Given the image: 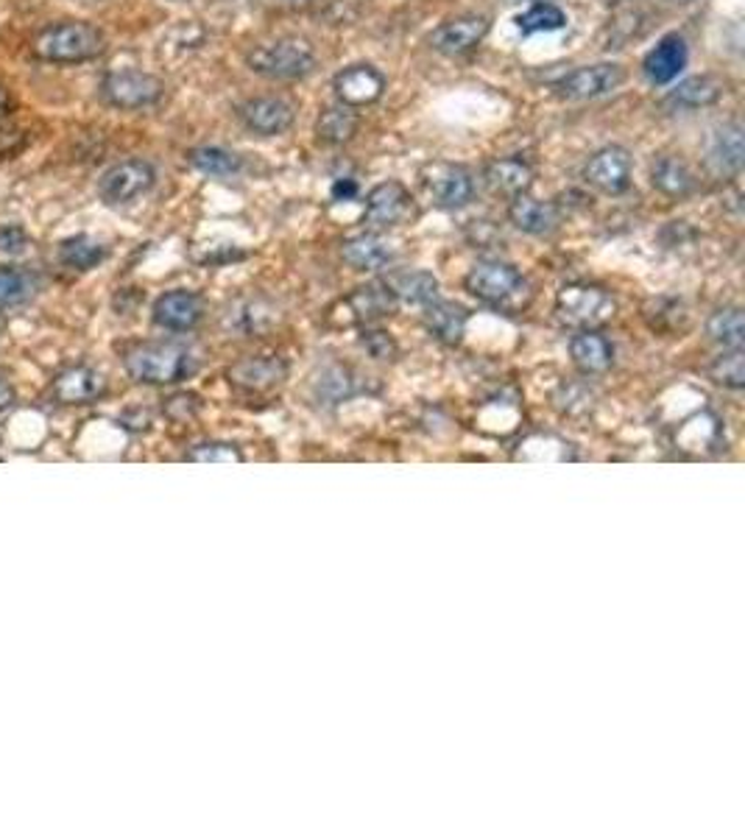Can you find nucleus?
<instances>
[{
    "mask_svg": "<svg viewBox=\"0 0 745 837\" xmlns=\"http://www.w3.org/2000/svg\"><path fill=\"white\" fill-rule=\"evenodd\" d=\"M123 369L134 383L177 385L199 372V357L179 341H143L123 355Z\"/></svg>",
    "mask_w": 745,
    "mask_h": 837,
    "instance_id": "obj_1",
    "label": "nucleus"
},
{
    "mask_svg": "<svg viewBox=\"0 0 745 837\" xmlns=\"http://www.w3.org/2000/svg\"><path fill=\"white\" fill-rule=\"evenodd\" d=\"M464 288L477 299L497 310L520 307L531 296V285L522 276L516 265L503 263V260H481L466 274Z\"/></svg>",
    "mask_w": 745,
    "mask_h": 837,
    "instance_id": "obj_2",
    "label": "nucleus"
},
{
    "mask_svg": "<svg viewBox=\"0 0 745 837\" xmlns=\"http://www.w3.org/2000/svg\"><path fill=\"white\" fill-rule=\"evenodd\" d=\"M103 48H107V40L101 31L90 23H79V20L51 26L34 40L37 57L59 64L90 62V59L101 57Z\"/></svg>",
    "mask_w": 745,
    "mask_h": 837,
    "instance_id": "obj_3",
    "label": "nucleus"
},
{
    "mask_svg": "<svg viewBox=\"0 0 745 837\" xmlns=\"http://www.w3.org/2000/svg\"><path fill=\"white\" fill-rule=\"evenodd\" d=\"M246 64L249 70H254V73L263 75V79L296 81L304 79L308 73H313L315 53L308 40H299V37H280V40L252 48V51L246 53Z\"/></svg>",
    "mask_w": 745,
    "mask_h": 837,
    "instance_id": "obj_4",
    "label": "nucleus"
},
{
    "mask_svg": "<svg viewBox=\"0 0 745 837\" xmlns=\"http://www.w3.org/2000/svg\"><path fill=\"white\" fill-rule=\"evenodd\" d=\"M558 322L575 330H595L614 316V299L606 288L590 282L564 285L556 296Z\"/></svg>",
    "mask_w": 745,
    "mask_h": 837,
    "instance_id": "obj_5",
    "label": "nucleus"
},
{
    "mask_svg": "<svg viewBox=\"0 0 745 837\" xmlns=\"http://www.w3.org/2000/svg\"><path fill=\"white\" fill-rule=\"evenodd\" d=\"M162 92L165 84L145 70H112L101 79V98L118 110H143L160 101Z\"/></svg>",
    "mask_w": 745,
    "mask_h": 837,
    "instance_id": "obj_6",
    "label": "nucleus"
},
{
    "mask_svg": "<svg viewBox=\"0 0 745 837\" xmlns=\"http://www.w3.org/2000/svg\"><path fill=\"white\" fill-rule=\"evenodd\" d=\"M154 182H157V171L151 162L123 160L103 173L101 182H98V195L112 206L132 204L134 199L149 193V190L154 188Z\"/></svg>",
    "mask_w": 745,
    "mask_h": 837,
    "instance_id": "obj_7",
    "label": "nucleus"
},
{
    "mask_svg": "<svg viewBox=\"0 0 745 837\" xmlns=\"http://www.w3.org/2000/svg\"><path fill=\"white\" fill-rule=\"evenodd\" d=\"M422 182L442 210H461L475 195V179L459 162H431V165H424Z\"/></svg>",
    "mask_w": 745,
    "mask_h": 837,
    "instance_id": "obj_8",
    "label": "nucleus"
},
{
    "mask_svg": "<svg viewBox=\"0 0 745 837\" xmlns=\"http://www.w3.org/2000/svg\"><path fill=\"white\" fill-rule=\"evenodd\" d=\"M413 215V199L402 182H380L369 190L363 221L372 230H391Z\"/></svg>",
    "mask_w": 745,
    "mask_h": 837,
    "instance_id": "obj_9",
    "label": "nucleus"
},
{
    "mask_svg": "<svg viewBox=\"0 0 745 837\" xmlns=\"http://www.w3.org/2000/svg\"><path fill=\"white\" fill-rule=\"evenodd\" d=\"M631 171H634V162L628 151L623 145H606L590 157L584 165V179L601 193L620 195L631 188Z\"/></svg>",
    "mask_w": 745,
    "mask_h": 837,
    "instance_id": "obj_10",
    "label": "nucleus"
},
{
    "mask_svg": "<svg viewBox=\"0 0 745 837\" xmlns=\"http://www.w3.org/2000/svg\"><path fill=\"white\" fill-rule=\"evenodd\" d=\"M625 81L623 64L617 62H601V64H586V68L573 70V73L564 75L556 84L558 95L570 98V101H586V98H601L608 95L612 90H617Z\"/></svg>",
    "mask_w": 745,
    "mask_h": 837,
    "instance_id": "obj_11",
    "label": "nucleus"
},
{
    "mask_svg": "<svg viewBox=\"0 0 745 837\" xmlns=\"http://www.w3.org/2000/svg\"><path fill=\"white\" fill-rule=\"evenodd\" d=\"M151 319L157 327L168 330V333H190L204 319V299L193 291H182V288L165 291L154 302Z\"/></svg>",
    "mask_w": 745,
    "mask_h": 837,
    "instance_id": "obj_12",
    "label": "nucleus"
},
{
    "mask_svg": "<svg viewBox=\"0 0 745 837\" xmlns=\"http://www.w3.org/2000/svg\"><path fill=\"white\" fill-rule=\"evenodd\" d=\"M238 115H241L243 127L249 132L260 134V138H276V134H285L293 127L296 112H293V107L285 98L260 95L249 98L241 110H238Z\"/></svg>",
    "mask_w": 745,
    "mask_h": 837,
    "instance_id": "obj_13",
    "label": "nucleus"
},
{
    "mask_svg": "<svg viewBox=\"0 0 745 837\" xmlns=\"http://www.w3.org/2000/svg\"><path fill=\"white\" fill-rule=\"evenodd\" d=\"M333 90L339 103L344 107H372L383 98L385 92V75L380 73L372 64H350V68L341 70L333 81Z\"/></svg>",
    "mask_w": 745,
    "mask_h": 837,
    "instance_id": "obj_14",
    "label": "nucleus"
},
{
    "mask_svg": "<svg viewBox=\"0 0 745 837\" xmlns=\"http://www.w3.org/2000/svg\"><path fill=\"white\" fill-rule=\"evenodd\" d=\"M489 18L486 14H461V18L444 20L436 31L431 34L433 51L444 53V57H461L470 53L472 48L481 46L483 37L489 34Z\"/></svg>",
    "mask_w": 745,
    "mask_h": 837,
    "instance_id": "obj_15",
    "label": "nucleus"
},
{
    "mask_svg": "<svg viewBox=\"0 0 745 837\" xmlns=\"http://www.w3.org/2000/svg\"><path fill=\"white\" fill-rule=\"evenodd\" d=\"M103 391H107V383L90 366L62 369L51 383V396L59 405H90V402L101 400Z\"/></svg>",
    "mask_w": 745,
    "mask_h": 837,
    "instance_id": "obj_16",
    "label": "nucleus"
},
{
    "mask_svg": "<svg viewBox=\"0 0 745 837\" xmlns=\"http://www.w3.org/2000/svg\"><path fill=\"white\" fill-rule=\"evenodd\" d=\"M687 42L682 34H665L645 57L643 70L654 84H671L687 68Z\"/></svg>",
    "mask_w": 745,
    "mask_h": 837,
    "instance_id": "obj_17",
    "label": "nucleus"
},
{
    "mask_svg": "<svg viewBox=\"0 0 745 837\" xmlns=\"http://www.w3.org/2000/svg\"><path fill=\"white\" fill-rule=\"evenodd\" d=\"M509 221L525 235H551L558 226V213L551 201H540L534 195L520 193L511 199Z\"/></svg>",
    "mask_w": 745,
    "mask_h": 837,
    "instance_id": "obj_18",
    "label": "nucleus"
},
{
    "mask_svg": "<svg viewBox=\"0 0 745 837\" xmlns=\"http://www.w3.org/2000/svg\"><path fill=\"white\" fill-rule=\"evenodd\" d=\"M230 383L243 391L276 389L288 377V363L282 357H246L230 366Z\"/></svg>",
    "mask_w": 745,
    "mask_h": 837,
    "instance_id": "obj_19",
    "label": "nucleus"
},
{
    "mask_svg": "<svg viewBox=\"0 0 745 837\" xmlns=\"http://www.w3.org/2000/svg\"><path fill=\"white\" fill-rule=\"evenodd\" d=\"M570 357L584 374H603L614 366V344L597 330H578L570 339Z\"/></svg>",
    "mask_w": 745,
    "mask_h": 837,
    "instance_id": "obj_20",
    "label": "nucleus"
},
{
    "mask_svg": "<svg viewBox=\"0 0 745 837\" xmlns=\"http://www.w3.org/2000/svg\"><path fill=\"white\" fill-rule=\"evenodd\" d=\"M396 293L391 288V282H369V285L355 288V291L346 296V307L352 310V316L358 322H377L394 313L396 307Z\"/></svg>",
    "mask_w": 745,
    "mask_h": 837,
    "instance_id": "obj_21",
    "label": "nucleus"
},
{
    "mask_svg": "<svg viewBox=\"0 0 745 837\" xmlns=\"http://www.w3.org/2000/svg\"><path fill=\"white\" fill-rule=\"evenodd\" d=\"M466 322H470V313L461 304L439 302V299L424 304V327L442 344H461V339L466 333Z\"/></svg>",
    "mask_w": 745,
    "mask_h": 837,
    "instance_id": "obj_22",
    "label": "nucleus"
},
{
    "mask_svg": "<svg viewBox=\"0 0 745 837\" xmlns=\"http://www.w3.org/2000/svg\"><path fill=\"white\" fill-rule=\"evenodd\" d=\"M483 179H486L489 188L500 195H514L527 193L531 184H534V168L527 165L525 160H516V157H500V160H492L483 171Z\"/></svg>",
    "mask_w": 745,
    "mask_h": 837,
    "instance_id": "obj_23",
    "label": "nucleus"
},
{
    "mask_svg": "<svg viewBox=\"0 0 745 837\" xmlns=\"http://www.w3.org/2000/svg\"><path fill=\"white\" fill-rule=\"evenodd\" d=\"M723 98V81L715 75H689V79L678 81L671 92H667L665 103L673 110H704Z\"/></svg>",
    "mask_w": 745,
    "mask_h": 837,
    "instance_id": "obj_24",
    "label": "nucleus"
},
{
    "mask_svg": "<svg viewBox=\"0 0 745 837\" xmlns=\"http://www.w3.org/2000/svg\"><path fill=\"white\" fill-rule=\"evenodd\" d=\"M341 258H344V263L352 265L355 271H380L394 260V252H391V246L380 235L363 232V235L344 241Z\"/></svg>",
    "mask_w": 745,
    "mask_h": 837,
    "instance_id": "obj_25",
    "label": "nucleus"
},
{
    "mask_svg": "<svg viewBox=\"0 0 745 837\" xmlns=\"http://www.w3.org/2000/svg\"><path fill=\"white\" fill-rule=\"evenodd\" d=\"M743 160H745L743 127H739L737 121L723 123V127L712 134L709 162L717 168V173L737 177V173L743 171Z\"/></svg>",
    "mask_w": 745,
    "mask_h": 837,
    "instance_id": "obj_26",
    "label": "nucleus"
},
{
    "mask_svg": "<svg viewBox=\"0 0 745 837\" xmlns=\"http://www.w3.org/2000/svg\"><path fill=\"white\" fill-rule=\"evenodd\" d=\"M651 182L667 199H687L695 190V177L687 162L673 154H662L651 168Z\"/></svg>",
    "mask_w": 745,
    "mask_h": 837,
    "instance_id": "obj_27",
    "label": "nucleus"
},
{
    "mask_svg": "<svg viewBox=\"0 0 745 837\" xmlns=\"http://www.w3.org/2000/svg\"><path fill=\"white\" fill-rule=\"evenodd\" d=\"M358 127H361V118L352 107H328L322 110L319 121H315V138L322 140L324 145H344L350 143L352 138L358 134Z\"/></svg>",
    "mask_w": 745,
    "mask_h": 837,
    "instance_id": "obj_28",
    "label": "nucleus"
},
{
    "mask_svg": "<svg viewBox=\"0 0 745 837\" xmlns=\"http://www.w3.org/2000/svg\"><path fill=\"white\" fill-rule=\"evenodd\" d=\"M107 260V246L90 235H73L59 243V263L73 271H92Z\"/></svg>",
    "mask_w": 745,
    "mask_h": 837,
    "instance_id": "obj_29",
    "label": "nucleus"
},
{
    "mask_svg": "<svg viewBox=\"0 0 745 837\" xmlns=\"http://www.w3.org/2000/svg\"><path fill=\"white\" fill-rule=\"evenodd\" d=\"M361 380L363 377H358L350 366L324 369L322 377L315 380V394H319V400L330 402V405H339V402L350 400V396L361 394L366 389Z\"/></svg>",
    "mask_w": 745,
    "mask_h": 837,
    "instance_id": "obj_30",
    "label": "nucleus"
},
{
    "mask_svg": "<svg viewBox=\"0 0 745 837\" xmlns=\"http://www.w3.org/2000/svg\"><path fill=\"white\" fill-rule=\"evenodd\" d=\"M706 335L715 341L723 350H743L745 327H743V310L739 307H721L706 319Z\"/></svg>",
    "mask_w": 745,
    "mask_h": 837,
    "instance_id": "obj_31",
    "label": "nucleus"
},
{
    "mask_svg": "<svg viewBox=\"0 0 745 837\" xmlns=\"http://www.w3.org/2000/svg\"><path fill=\"white\" fill-rule=\"evenodd\" d=\"M394 293L396 299L407 304H431L439 296V280L431 271H407L394 280Z\"/></svg>",
    "mask_w": 745,
    "mask_h": 837,
    "instance_id": "obj_32",
    "label": "nucleus"
},
{
    "mask_svg": "<svg viewBox=\"0 0 745 837\" xmlns=\"http://www.w3.org/2000/svg\"><path fill=\"white\" fill-rule=\"evenodd\" d=\"M190 165L199 168L201 173H210V177H235L241 171V157L232 154V151L215 149V145H204V149L190 151Z\"/></svg>",
    "mask_w": 745,
    "mask_h": 837,
    "instance_id": "obj_33",
    "label": "nucleus"
},
{
    "mask_svg": "<svg viewBox=\"0 0 745 837\" xmlns=\"http://www.w3.org/2000/svg\"><path fill=\"white\" fill-rule=\"evenodd\" d=\"M712 383L723 385L728 391H739L745 385V357L743 350H723L706 369Z\"/></svg>",
    "mask_w": 745,
    "mask_h": 837,
    "instance_id": "obj_34",
    "label": "nucleus"
},
{
    "mask_svg": "<svg viewBox=\"0 0 745 837\" xmlns=\"http://www.w3.org/2000/svg\"><path fill=\"white\" fill-rule=\"evenodd\" d=\"M34 296V280L26 271L0 265V310L20 307Z\"/></svg>",
    "mask_w": 745,
    "mask_h": 837,
    "instance_id": "obj_35",
    "label": "nucleus"
},
{
    "mask_svg": "<svg viewBox=\"0 0 745 837\" xmlns=\"http://www.w3.org/2000/svg\"><path fill=\"white\" fill-rule=\"evenodd\" d=\"M522 34H540V31H558L567 26V14L553 3H534L525 14L516 18Z\"/></svg>",
    "mask_w": 745,
    "mask_h": 837,
    "instance_id": "obj_36",
    "label": "nucleus"
},
{
    "mask_svg": "<svg viewBox=\"0 0 745 837\" xmlns=\"http://www.w3.org/2000/svg\"><path fill=\"white\" fill-rule=\"evenodd\" d=\"M184 458L195 461V464H232V461H243V453L235 447V444L226 442H204L195 444L184 453Z\"/></svg>",
    "mask_w": 745,
    "mask_h": 837,
    "instance_id": "obj_37",
    "label": "nucleus"
},
{
    "mask_svg": "<svg viewBox=\"0 0 745 837\" xmlns=\"http://www.w3.org/2000/svg\"><path fill=\"white\" fill-rule=\"evenodd\" d=\"M592 400H595V391L586 383H564L562 391H558V405H562V411L570 413V416H578V413L590 411Z\"/></svg>",
    "mask_w": 745,
    "mask_h": 837,
    "instance_id": "obj_38",
    "label": "nucleus"
},
{
    "mask_svg": "<svg viewBox=\"0 0 745 837\" xmlns=\"http://www.w3.org/2000/svg\"><path fill=\"white\" fill-rule=\"evenodd\" d=\"M361 346L374 357V361H394L400 355V346L385 330H363Z\"/></svg>",
    "mask_w": 745,
    "mask_h": 837,
    "instance_id": "obj_39",
    "label": "nucleus"
},
{
    "mask_svg": "<svg viewBox=\"0 0 745 837\" xmlns=\"http://www.w3.org/2000/svg\"><path fill=\"white\" fill-rule=\"evenodd\" d=\"M29 235H26L23 226H3L0 230V254H7V258H18L29 249Z\"/></svg>",
    "mask_w": 745,
    "mask_h": 837,
    "instance_id": "obj_40",
    "label": "nucleus"
},
{
    "mask_svg": "<svg viewBox=\"0 0 745 837\" xmlns=\"http://www.w3.org/2000/svg\"><path fill=\"white\" fill-rule=\"evenodd\" d=\"M199 407L201 402L195 394H173L165 400V413L171 418H190L199 413Z\"/></svg>",
    "mask_w": 745,
    "mask_h": 837,
    "instance_id": "obj_41",
    "label": "nucleus"
},
{
    "mask_svg": "<svg viewBox=\"0 0 745 837\" xmlns=\"http://www.w3.org/2000/svg\"><path fill=\"white\" fill-rule=\"evenodd\" d=\"M358 195V182L355 179H339V182L333 184V199L335 201H350Z\"/></svg>",
    "mask_w": 745,
    "mask_h": 837,
    "instance_id": "obj_42",
    "label": "nucleus"
},
{
    "mask_svg": "<svg viewBox=\"0 0 745 837\" xmlns=\"http://www.w3.org/2000/svg\"><path fill=\"white\" fill-rule=\"evenodd\" d=\"M7 110H9V92H7V87L0 84V118L7 115Z\"/></svg>",
    "mask_w": 745,
    "mask_h": 837,
    "instance_id": "obj_43",
    "label": "nucleus"
},
{
    "mask_svg": "<svg viewBox=\"0 0 745 837\" xmlns=\"http://www.w3.org/2000/svg\"><path fill=\"white\" fill-rule=\"evenodd\" d=\"M673 3H682V7H687V3H693V0H673Z\"/></svg>",
    "mask_w": 745,
    "mask_h": 837,
    "instance_id": "obj_44",
    "label": "nucleus"
},
{
    "mask_svg": "<svg viewBox=\"0 0 745 837\" xmlns=\"http://www.w3.org/2000/svg\"><path fill=\"white\" fill-rule=\"evenodd\" d=\"M606 3H625V0H606Z\"/></svg>",
    "mask_w": 745,
    "mask_h": 837,
    "instance_id": "obj_45",
    "label": "nucleus"
}]
</instances>
